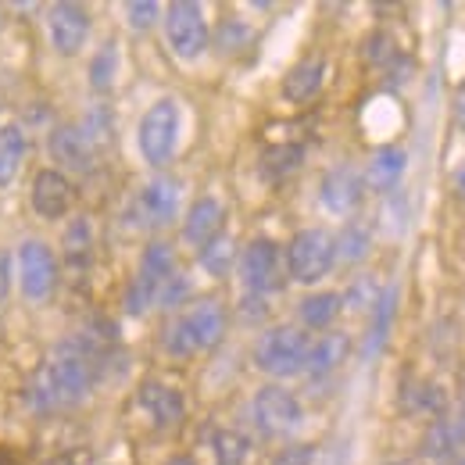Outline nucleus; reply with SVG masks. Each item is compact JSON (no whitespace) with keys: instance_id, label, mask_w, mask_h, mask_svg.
I'll return each mask as SVG.
<instances>
[{"instance_id":"1","label":"nucleus","mask_w":465,"mask_h":465,"mask_svg":"<svg viewBox=\"0 0 465 465\" xmlns=\"http://www.w3.org/2000/svg\"><path fill=\"white\" fill-rule=\"evenodd\" d=\"M94 387V354L83 348V344H64L54 351V358H47L29 387H25V398L36 411H64V408H75Z\"/></svg>"},{"instance_id":"2","label":"nucleus","mask_w":465,"mask_h":465,"mask_svg":"<svg viewBox=\"0 0 465 465\" xmlns=\"http://www.w3.org/2000/svg\"><path fill=\"white\" fill-rule=\"evenodd\" d=\"M226 333V312L219 301H201L190 312H183L165 333V351L175 358L197 354V351L215 348Z\"/></svg>"},{"instance_id":"3","label":"nucleus","mask_w":465,"mask_h":465,"mask_svg":"<svg viewBox=\"0 0 465 465\" xmlns=\"http://www.w3.org/2000/svg\"><path fill=\"white\" fill-rule=\"evenodd\" d=\"M304 358H308V337L297 326H272L254 344V365L280 380L304 372Z\"/></svg>"},{"instance_id":"4","label":"nucleus","mask_w":465,"mask_h":465,"mask_svg":"<svg viewBox=\"0 0 465 465\" xmlns=\"http://www.w3.org/2000/svg\"><path fill=\"white\" fill-rule=\"evenodd\" d=\"M136 143H140L143 162L154 165V169H162L175 154V143H179V104L169 101V97L154 101V104L143 112V118H140Z\"/></svg>"},{"instance_id":"5","label":"nucleus","mask_w":465,"mask_h":465,"mask_svg":"<svg viewBox=\"0 0 465 465\" xmlns=\"http://www.w3.org/2000/svg\"><path fill=\"white\" fill-rule=\"evenodd\" d=\"M337 262V243L326 230H301L287 247V272L293 283H319Z\"/></svg>"},{"instance_id":"6","label":"nucleus","mask_w":465,"mask_h":465,"mask_svg":"<svg viewBox=\"0 0 465 465\" xmlns=\"http://www.w3.org/2000/svg\"><path fill=\"white\" fill-rule=\"evenodd\" d=\"M165 40H169L175 58L183 61H197L208 51L212 33H208V22H204L201 4L175 0V4L165 7Z\"/></svg>"},{"instance_id":"7","label":"nucleus","mask_w":465,"mask_h":465,"mask_svg":"<svg viewBox=\"0 0 465 465\" xmlns=\"http://www.w3.org/2000/svg\"><path fill=\"white\" fill-rule=\"evenodd\" d=\"M18 287L29 301H47L58 291V258L47 243L25 240L18 247Z\"/></svg>"},{"instance_id":"8","label":"nucleus","mask_w":465,"mask_h":465,"mask_svg":"<svg viewBox=\"0 0 465 465\" xmlns=\"http://www.w3.org/2000/svg\"><path fill=\"white\" fill-rule=\"evenodd\" d=\"M280 276H283L280 243H272V240H265V236L251 240V243L243 247V254H240V280H243L247 293H254V297L272 293L283 283Z\"/></svg>"},{"instance_id":"9","label":"nucleus","mask_w":465,"mask_h":465,"mask_svg":"<svg viewBox=\"0 0 465 465\" xmlns=\"http://www.w3.org/2000/svg\"><path fill=\"white\" fill-rule=\"evenodd\" d=\"M175 212H179V183L169 179V175H158V179H151L136 193V201L125 212V219H133V226L158 230V226H169L173 223Z\"/></svg>"},{"instance_id":"10","label":"nucleus","mask_w":465,"mask_h":465,"mask_svg":"<svg viewBox=\"0 0 465 465\" xmlns=\"http://www.w3.org/2000/svg\"><path fill=\"white\" fill-rule=\"evenodd\" d=\"M254 419L262 426V433L269 437H287L293 433L301 422H304V408L293 398L287 387L280 383H269L254 394Z\"/></svg>"},{"instance_id":"11","label":"nucleus","mask_w":465,"mask_h":465,"mask_svg":"<svg viewBox=\"0 0 465 465\" xmlns=\"http://www.w3.org/2000/svg\"><path fill=\"white\" fill-rule=\"evenodd\" d=\"M47 36H51V47L72 58L86 47L90 40V15L83 4H72V0H61L47 7Z\"/></svg>"},{"instance_id":"12","label":"nucleus","mask_w":465,"mask_h":465,"mask_svg":"<svg viewBox=\"0 0 465 465\" xmlns=\"http://www.w3.org/2000/svg\"><path fill=\"white\" fill-rule=\"evenodd\" d=\"M29 204L40 219H64L72 208V183L58 169H40L33 175V190H29Z\"/></svg>"},{"instance_id":"13","label":"nucleus","mask_w":465,"mask_h":465,"mask_svg":"<svg viewBox=\"0 0 465 465\" xmlns=\"http://www.w3.org/2000/svg\"><path fill=\"white\" fill-rule=\"evenodd\" d=\"M51 158L72 173H90L97 162V143L86 136L83 125H58L51 133Z\"/></svg>"},{"instance_id":"14","label":"nucleus","mask_w":465,"mask_h":465,"mask_svg":"<svg viewBox=\"0 0 465 465\" xmlns=\"http://www.w3.org/2000/svg\"><path fill=\"white\" fill-rule=\"evenodd\" d=\"M319 197H322V208L333 212V215H351L358 204H361V179L351 165H337L322 175V186H319Z\"/></svg>"},{"instance_id":"15","label":"nucleus","mask_w":465,"mask_h":465,"mask_svg":"<svg viewBox=\"0 0 465 465\" xmlns=\"http://www.w3.org/2000/svg\"><path fill=\"white\" fill-rule=\"evenodd\" d=\"M140 408L151 415V422L158 426V430H169V426H179V419H183V411H186V401H183V394L169 387V383H143L140 387Z\"/></svg>"},{"instance_id":"16","label":"nucleus","mask_w":465,"mask_h":465,"mask_svg":"<svg viewBox=\"0 0 465 465\" xmlns=\"http://www.w3.org/2000/svg\"><path fill=\"white\" fill-rule=\"evenodd\" d=\"M223 219H226V208L215 197L193 201V208L186 212V223H183V240L190 247H204L208 240H215L223 232Z\"/></svg>"},{"instance_id":"17","label":"nucleus","mask_w":465,"mask_h":465,"mask_svg":"<svg viewBox=\"0 0 465 465\" xmlns=\"http://www.w3.org/2000/svg\"><path fill=\"white\" fill-rule=\"evenodd\" d=\"M322 83H326V61L304 58L283 75V97L291 104H304V101H312L322 90Z\"/></svg>"},{"instance_id":"18","label":"nucleus","mask_w":465,"mask_h":465,"mask_svg":"<svg viewBox=\"0 0 465 465\" xmlns=\"http://www.w3.org/2000/svg\"><path fill=\"white\" fill-rule=\"evenodd\" d=\"M25 154H29L25 129L18 122H4L0 125V190L15 186V179L25 165Z\"/></svg>"},{"instance_id":"19","label":"nucleus","mask_w":465,"mask_h":465,"mask_svg":"<svg viewBox=\"0 0 465 465\" xmlns=\"http://www.w3.org/2000/svg\"><path fill=\"white\" fill-rule=\"evenodd\" d=\"M351 354L348 333H326L322 341L308 344V358H304V372L312 376H330L333 369H341Z\"/></svg>"},{"instance_id":"20","label":"nucleus","mask_w":465,"mask_h":465,"mask_svg":"<svg viewBox=\"0 0 465 465\" xmlns=\"http://www.w3.org/2000/svg\"><path fill=\"white\" fill-rule=\"evenodd\" d=\"M405 169H408V154L401 147H380V151L372 154L369 169H365V183H369L376 193H391V190L401 183Z\"/></svg>"},{"instance_id":"21","label":"nucleus","mask_w":465,"mask_h":465,"mask_svg":"<svg viewBox=\"0 0 465 465\" xmlns=\"http://www.w3.org/2000/svg\"><path fill=\"white\" fill-rule=\"evenodd\" d=\"M465 444V419H437L422 437L426 459H448L455 448Z\"/></svg>"},{"instance_id":"22","label":"nucleus","mask_w":465,"mask_h":465,"mask_svg":"<svg viewBox=\"0 0 465 465\" xmlns=\"http://www.w3.org/2000/svg\"><path fill=\"white\" fill-rule=\"evenodd\" d=\"M136 276H143L147 283H154V287L162 291V283L175 276L173 247H169V243H162V240L147 243V247H143V258H140V272H136Z\"/></svg>"},{"instance_id":"23","label":"nucleus","mask_w":465,"mask_h":465,"mask_svg":"<svg viewBox=\"0 0 465 465\" xmlns=\"http://www.w3.org/2000/svg\"><path fill=\"white\" fill-rule=\"evenodd\" d=\"M341 308H344L341 293H333V291L308 293V297L301 301V322H304L308 330H326V326L341 315Z\"/></svg>"},{"instance_id":"24","label":"nucleus","mask_w":465,"mask_h":465,"mask_svg":"<svg viewBox=\"0 0 465 465\" xmlns=\"http://www.w3.org/2000/svg\"><path fill=\"white\" fill-rule=\"evenodd\" d=\"M304 162V147L301 143H280V147H269L262 154V175L265 179H287L291 173L301 169Z\"/></svg>"},{"instance_id":"25","label":"nucleus","mask_w":465,"mask_h":465,"mask_svg":"<svg viewBox=\"0 0 465 465\" xmlns=\"http://www.w3.org/2000/svg\"><path fill=\"white\" fill-rule=\"evenodd\" d=\"M394 308H398V291L391 287V291L380 293V301H376V315H372V330H369V341H365V354H376V351L387 344V333H391V322H394Z\"/></svg>"},{"instance_id":"26","label":"nucleus","mask_w":465,"mask_h":465,"mask_svg":"<svg viewBox=\"0 0 465 465\" xmlns=\"http://www.w3.org/2000/svg\"><path fill=\"white\" fill-rule=\"evenodd\" d=\"M212 451H215V462L219 465H243L251 455V440L236 430H219L212 437Z\"/></svg>"},{"instance_id":"27","label":"nucleus","mask_w":465,"mask_h":465,"mask_svg":"<svg viewBox=\"0 0 465 465\" xmlns=\"http://www.w3.org/2000/svg\"><path fill=\"white\" fill-rule=\"evenodd\" d=\"M115 75H118V47L115 44H104L94 61H90V86L97 94H108L115 86Z\"/></svg>"},{"instance_id":"28","label":"nucleus","mask_w":465,"mask_h":465,"mask_svg":"<svg viewBox=\"0 0 465 465\" xmlns=\"http://www.w3.org/2000/svg\"><path fill=\"white\" fill-rule=\"evenodd\" d=\"M232 258H236V247H232V240L226 232H219L215 240H208V243L201 247V265H204V272H212V276H226Z\"/></svg>"},{"instance_id":"29","label":"nucleus","mask_w":465,"mask_h":465,"mask_svg":"<svg viewBox=\"0 0 465 465\" xmlns=\"http://www.w3.org/2000/svg\"><path fill=\"white\" fill-rule=\"evenodd\" d=\"M90 254H94V230H90V223L86 219H79V223H72V230L64 232V258H68V265H86L90 262Z\"/></svg>"},{"instance_id":"30","label":"nucleus","mask_w":465,"mask_h":465,"mask_svg":"<svg viewBox=\"0 0 465 465\" xmlns=\"http://www.w3.org/2000/svg\"><path fill=\"white\" fill-rule=\"evenodd\" d=\"M333 243H337V258L341 262H361L369 254V230L358 226V223H351L341 236H333Z\"/></svg>"},{"instance_id":"31","label":"nucleus","mask_w":465,"mask_h":465,"mask_svg":"<svg viewBox=\"0 0 465 465\" xmlns=\"http://www.w3.org/2000/svg\"><path fill=\"white\" fill-rule=\"evenodd\" d=\"M151 304H158V287L147 283L143 276H133V283L125 287V312L129 315H143Z\"/></svg>"},{"instance_id":"32","label":"nucleus","mask_w":465,"mask_h":465,"mask_svg":"<svg viewBox=\"0 0 465 465\" xmlns=\"http://www.w3.org/2000/svg\"><path fill=\"white\" fill-rule=\"evenodd\" d=\"M158 18H162V7L154 0H133V4H125V22L133 29H151Z\"/></svg>"},{"instance_id":"33","label":"nucleus","mask_w":465,"mask_h":465,"mask_svg":"<svg viewBox=\"0 0 465 465\" xmlns=\"http://www.w3.org/2000/svg\"><path fill=\"white\" fill-rule=\"evenodd\" d=\"M394 54H398V47H394V40H391L387 33H372V36L365 40V61L387 64V61H394Z\"/></svg>"},{"instance_id":"34","label":"nucleus","mask_w":465,"mask_h":465,"mask_svg":"<svg viewBox=\"0 0 465 465\" xmlns=\"http://www.w3.org/2000/svg\"><path fill=\"white\" fill-rule=\"evenodd\" d=\"M247 40H251V29H247L243 22L230 18V22H223V25H219V40H215V44H219L223 51H240Z\"/></svg>"},{"instance_id":"35","label":"nucleus","mask_w":465,"mask_h":465,"mask_svg":"<svg viewBox=\"0 0 465 465\" xmlns=\"http://www.w3.org/2000/svg\"><path fill=\"white\" fill-rule=\"evenodd\" d=\"M348 308L354 312H365V308H376V301H380V293H376V283L372 280H358L354 287H351L348 297H341Z\"/></svg>"},{"instance_id":"36","label":"nucleus","mask_w":465,"mask_h":465,"mask_svg":"<svg viewBox=\"0 0 465 465\" xmlns=\"http://www.w3.org/2000/svg\"><path fill=\"white\" fill-rule=\"evenodd\" d=\"M272 465H315V444H291L276 451Z\"/></svg>"},{"instance_id":"37","label":"nucleus","mask_w":465,"mask_h":465,"mask_svg":"<svg viewBox=\"0 0 465 465\" xmlns=\"http://www.w3.org/2000/svg\"><path fill=\"white\" fill-rule=\"evenodd\" d=\"M186 293H190V283H186L183 276H173V280H165V283H162V291H158V304H162V308H175Z\"/></svg>"},{"instance_id":"38","label":"nucleus","mask_w":465,"mask_h":465,"mask_svg":"<svg viewBox=\"0 0 465 465\" xmlns=\"http://www.w3.org/2000/svg\"><path fill=\"white\" fill-rule=\"evenodd\" d=\"M455 122H459V129L465 133V83L459 86V94H455Z\"/></svg>"},{"instance_id":"39","label":"nucleus","mask_w":465,"mask_h":465,"mask_svg":"<svg viewBox=\"0 0 465 465\" xmlns=\"http://www.w3.org/2000/svg\"><path fill=\"white\" fill-rule=\"evenodd\" d=\"M455 193H459V197L465 201V165L459 169V173H455Z\"/></svg>"},{"instance_id":"40","label":"nucleus","mask_w":465,"mask_h":465,"mask_svg":"<svg viewBox=\"0 0 465 465\" xmlns=\"http://www.w3.org/2000/svg\"><path fill=\"white\" fill-rule=\"evenodd\" d=\"M0 465H18V459H15V455H11L4 444H0Z\"/></svg>"},{"instance_id":"41","label":"nucleus","mask_w":465,"mask_h":465,"mask_svg":"<svg viewBox=\"0 0 465 465\" xmlns=\"http://www.w3.org/2000/svg\"><path fill=\"white\" fill-rule=\"evenodd\" d=\"M165 465H197V462H193L190 455H175V459H169Z\"/></svg>"},{"instance_id":"42","label":"nucleus","mask_w":465,"mask_h":465,"mask_svg":"<svg viewBox=\"0 0 465 465\" xmlns=\"http://www.w3.org/2000/svg\"><path fill=\"white\" fill-rule=\"evenodd\" d=\"M387 465H408V462H387Z\"/></svg>"},{"instance_id":"43","label":"nucleus","mask_w":465,"mask_h":465,"mask_svg":"<svg viewBox=\"0 0 465 465\" xmlns=\"http://www.w3.org/2000/svg\"><path fill=\"white\" fill-rule=\"evenodd\" d=\"M462 465H465V462H462Z\"/></svg>"}]
</instances>
